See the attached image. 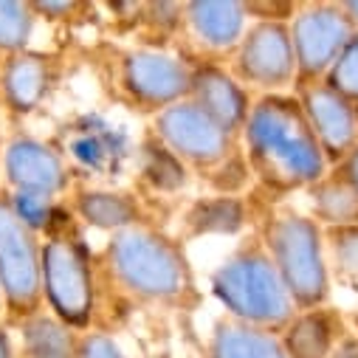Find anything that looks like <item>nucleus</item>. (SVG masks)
<instances>
[{
    "label": "nucleus",
    "instance_id": "6ab92c4d",
    "mask_svg": "<svg viewBox=\"0 0 358 358\" xmlns=\"http://www.w3.org/2000/svg\"><path fill=\"white\" fill-rule=\"evenodd\" d=\"M26 350L31 358H71L73 344L65 324L37 316L26 322Z\"/></svg>",
    "mask_w": 358,
    "mask_h": 358
},
{
    "label": "nucleus",
    "instance_id": "20e7f679",
    "mask_svg": "<svg viewBox=\"0 0 358 358\" xmlns=\"http://www.w3.org/2000/svg\"><path fill=\"white\" fill-rule=\"evenodd\" d=\"M268 245L288 296L299 299L302 305H319L327 294V274L316 226L296 215L274 217L268 223Z\"/></svg>",
    "mask_w": 358,
    "mask_h": 358
},
{
    "label": "nucleus",
    "instance_id": "6e6552de",
    "mask_svg": "<svg viewBox=\"0 0 358 358\" xmlns=\"http://www.w3.org/2000/svg\"><path fill=\"white\" fill-rule=\"evenodd\" d=\"M350 20L333 6H313L294 23V59L299 71L313 76L333 68L341 48L350 43Z\"/></svg>",
    "mask_w": 358,
    "mask_h": 358
},
{
    "label": "nucleus",
    "instance_id": "a211bd4d",
    "mask_svg": "<svg viewBox=\"0 0 358 358\" xmlns=\"http://www.w3.org/2000/svg\"><path fill=\"white\" fill-rule=\"evenodd\" d=\"M285 352H288V358H327V352H330L327 322L316 313L299 316L288 330Z\"/></svg>",
    "mask_w": 358,
    "mask_h": 358
},
{
    "label": "nucleus",
    "instance_id": "b1692460",
    "mask_svg": "<svg viewBox=\"0 0 358 358\" xmlns=\"http://www.w3.org/2000/svg\"><path fill=\"white\" fill-rule=\"evenodd\" d=\"M147 175L152 178L155 187H164V189H175L184 184V166L178 164V158L169 150H150Z\"/></svg>",
    "mask_w": 358,
    "mask_h": 358
},
{
    "label": "nucleus",
    "instance_id": "ddd939ff",
    "mask_svg": "<svg viewBox=\"0 0 358 358\" xmlns=\"http://www.w3.org/2000/svg\"><path fill=\"white\" fill-rule=\"evenodd\" d=\"M192 94H195V105L203 113H209L226 133L234 130L248 116L243 91L217 68H203L192 76Z\"/></svg>",
    "mask_w": 358,
    "mask_h": 358
},
{
    "label": "nucleus",
    "instance_id": "a878e982",
    "mask_svg": "<svg viewBox=\"0 0 358 358\" xmlns=\"http://www.w3.org/2000/svg\"><path fill=\"white\" fill-rule=\"evenodd\" d=\"M113 150H116V147H110V138H105V136H99V133H87V136H82V138L73 144V155L82 158V161H87V164H94V166L105 164Z\"/></svg>",
    "mask_w": 358,
    "mask_h": 358
},
{
    "label": "nucleus",
    "instance_id": "473e14b6",
    "mask_svg": "<svg viewBox=\"0 0 358 358\" xmlns=\"http://www.w3.org/2000/svg\"><path fill=\"white\" fill-rule=\"evenodd\" d=\"M355 116H358V113H355Z\"/></svg>",
    "mask_w": 358,
    "mask_h": 358
},
{
    "label": "nucleus",
    "instance_id": "f8f14e48",
    "mask_svg": "<svg viewBox=\"0 0 358 358\" xmlns=\"http://www.w3.org/2000/svg\"><path fill=\"white\" fill-rule=\"evenodd\" d=\"M6 175L9 181L29 195L51 198L65 187V166L62 158L34 138H17L6 150Z\"/></svg>",
    "mask_w": 358,
    "mask_h": 358
},
{
    "label": "nucleus",
    "instance_id": "1a4fd4ad",
    "mask_svg": "<svg viewBox=\"0 0 358 358\" xmlns=\"http://www.w3.org/2000/svg\"><path fill=\"white\" fill-rule=\"evenodd\" d=\"M294 43L277 23H262L248 31L240 51V73L257 85H285L294 76Z\"/></svg>",
    "mask_w": 358,
    "mask_h": 358
},
{
    "label": "nucleus",
    "instance_id": "39448f33",
    "mask_svg": "<svg viewBox=\"0 0 358 358\" xmlns=\"http://www.w3.org/2000/svg\"><path fill=\"white\" fill-rule=\"evenodd\" d=\"M43 251L31 229L0 201V291L15 313H34L43 288Z\"/></svg>",
    "mask_w": 358,
    "mask_h": 358
},
{
    "label": "nucleus",
    "instance_id": "5701e85b",
    "mask_svg": "<svg viewBox=\"0 0 358 358\" xmlns=\"http://www.w3.org/2000/svg\"><path fill=\"white\" fill-rule=\"evenodd\" d=\"M198 231H234L243 220V212L234 201H212L198 206Z\"/></svg>",
    "mask_w": 358,
    "mask_h": 358
},
{
    "label": "nucleus",
    "instance_id": "9b49d317",
    "mask_svg": "<svg viewBox=\"0 0 358 358\" xmlns=\"http://www.w3.org/2000/svg\"><path fill=\"white\" fill-rule=\"evenodd\" d=\"M124 82L136 94V99L147 105L175 102L184 91L192 87V73L166 54L138 51L124 65Z\"/></svg>",
    "mask_w": 358,
    "mask_h": 358
},
{
    "label": "nucleus",
    "instance_id": "7ed1b4c3",
    "mask_svg": "<svg viewBox=\"0 0 358 358\" xmlns=\"http://www.w3.org/2000/svg\"><path fill=\"white\" fill-rule=\"evenodd\" d=\"M110 262L119 280L144 296H178L187 285L181 254L150 231H122L110 243Z\"/></svg>",
    "mask_w": 358,
    "mask_h": 358
},
{
    "label": "nucleus",
    "instance_id": "c85d7f7f",
    "mask_svg": "<svg viewBox=\"0 0 358 358\" xmlns=\"http://www.w3.org/2000/svg\"><path fill=\"white\" fill-rule=\"evenodd\" d=\"M344 181H350V184L358 189V150H352V155L347 158V166H344Z\"/></svg>",
    "mask_w": 358,
    "mask_h": 358
},
{
    "label": "nucleus",
    "instance_id": "412c9836",
    "mask_svg": "<svg viewBox=\"0 0 358 358\" xmlns=\"http://www.w3.org/2000/svg\"><path fill=\"white\" fill-rule=\"evenodd\" d=\"M31 12L23 3H0V48L17 51L31 34Z\"/></svg>",
    "mask_w": 358,
    "mask_h": 358
},
{
    "label": "nucleus",
    "instance_id": "aec40b11",
    "mask_svg": "<svg viewBox=\"0 0 358 358\" xmlns=\"http://www.w3.org/2000/svg\"><path fill=\"white\" fill-rule=\"evenodd\" d=\"M316 212L330 223H355L358 220V189L350 181H330L316 187Z\"/></svg>",
    "mask_w": 358,
    "mask_h": 358
},
{
    "label": "nucleus",
    "instance_id": "0eeeda50",
    "mask_svg": "<svg viewBox=\"0 0 358 358\" xmlns=\"http://www.w3.org/2000/svg\"><path fill=\"white\" fill-rule=\"evenodd\" d=\"M158 130L172 155H184L198 164H215L229 150V133L195 102L166 108L158 119Z\"/></svg>",
    "mask_w": 358,
    "mask_h": 358
},
{
    "label": "nucleus",
    "instance_id": "2f4dec72",
    "mask_svg": "<svg viewBox=\"0 0 358 358\" xmlns=\"http://www.w3.org/2000/svg\"><path fill=\"white\" fill-rule=\"evenodd\" d=\"M344 9H347V12L352 15V20H358V3H347Z\"/></svg>",
    "mask_w": 358,
    "mask_h": 358
},
{
    "label": "nucleus",
    "instance_id": "f3484780",
    "mask_svg": "<svg viewBox=\"0 0 358 358\" xmlns=\"http://www.w3.org/2000/svg\"><path fill=\"white\" fill-rule=\"evenodd\" d=\"M79 215L94 223L99 229H122L130 226L136 217V206L122 198V195H110V192H85L79 198Z\"/></svg>",
    "mask_w": 358,
    "mask_h": 358
},
{
    "label": "nucleus",
    "instance_id": "c756f323",
    "mask_svg": "<svg viewBox=\"0 0 358 358\" xmlns=\"http://www.w3.org/2000/svg\"><path fill=\"white\" fill-rule=\"evenodd\" d=\"M0 358H12V347H9V338L3 330H0Z\"/></svg>",
    "mask_w": 358,
    "mask_h": 358
},
{
    "label": "nucleus",
    "instance_id": "dca6fc26",
    "mask_svg": "<svg viewBox=\"0 0 358 358\" xmlns=\"http://www.w3.org/2000/svg\"><path fill=\"white\" fill-rule=\"evenodd\" d=\"M215 358H288L285 344L251 327H223L212 344Z\"/></svg>",
    "mask_w": 358,
    "mask_h": 358
},
{
    "label": "nucleus",
    "instance_id": "f257e3e1",
    "mask_svg": "<svg viewBox=\"0 0 358 358\" xmlns=\"http://www.w3.org/2000/svg\"><path fill=\"white\" fill-rule=\"evenodd\" d=\"M245 119L254 169L268 184L294 189L319 181L324 172V155L305 110L294 99H262Z\"/></svg>",
    "mask_w": 358,
    "mask_h": 358
},
{
    "label": "nucleus",
    "instance_id": "bb28decb",
    "mask_svg": "<svg viewBox=\"0 0 358 358\" xmlns=\"http://www.w3.org/2000/svg\"><path fill=\"white\" fill-rule=\"evenodd\" d=\"M336 259L344 271L358 274V229H341L336 231Z\"/></svg>",
    "mask_w": 358,
    "mask_h": 358
},
{
    "label": "nucleus",
    "instance_id": "4be33fe9",
    "mask_svg": "<svg viewBox=\"0 0 358 358\" xmlns=\"http://www.w3.org/2000/svg\"><path fill=\"white\" fill-rule=\"evenodd\" d=\"M330 87L344 99L355 96L358 99V34L350 37V43L341 48L338 59L333 62L330 71Z\"/></svg>",
    "mask_w": 358,
    "mask_h": 358
},
{
    "label": "nucleus",
    "instance_id": "393cba45",
    "mask_svg": "<svg viewBox=\"0 0 358 358\" xmlns=\"http://www.w3.org/2000/svg\"><path fill=\"white\" fill-rule=\"evenodd\" d=\"M12 209H15V215L34 231V229H40V226H48L51 223V201L45 198V195H29V192H20L17 198H15V203H12Z\"/></svg>",
    "mask_w": 358,
    "mask_h": 358
},
{
    "label": "nucleus",
    "instance_id": "9d476101",
    "mask_svg": "<svg viewBox=\"0 0 358 358\" xmlns=\"http://www.w3.org/2000/svg\"><path fill=\"white\" fill-rule=\"evenodd\" d=\"M305 119L330 155H344L358 136V116L350 108V99L336 94L330 85H313L302 96Z\"/></svg>",
    "mask_w": 358,
    "mask_h": 358
},
{
    "label": "nucleus",
    "instance_id": "f03ea898",
    "mask_svg": "<svg viewBox=\"0 0 358 358\" xmlns=\"http://www.w3.org/2000/svg\"><path fill=\"white\" fill-rule=\"evenodd\" d=\"M217 296L243 319L257 324H282L291 319V296L271 259L262 254H240L215 277Z\"/></svg>",
    "mask_w": 358,
    "mask_h": 358
},
{
    "label": "nucleus",
    "instance_id": "2eb2a0df",
    "mask_svg": "<svg viewBox=\"0 0 358 358\" xmlns=\"http://www.w3.org/2000/svg\"><path fill=\"white\" fill-rule=\"evenodd\" d=\"M195 31L209 45H231L243 34V6L237 3H192L189 6Z\"/></svg>",
    "mask_w": 358,
    "mask_h": 358
},
{
    "label": "nucleus",
    "instance_id": "4468645a",
    "mask_svg": "<svg viewBox=\"0 0 358 358\" xmlns=\"http://www.w3.org/2000/svg\"><path fill=\"white\" fill-rule=\"evenodd\" d=\"M48 87V59L37 54H15L3 68V94L15 110H34Z\"/></svg>",
    "mask_w": 358,
    "mask_h": 358
},
{
    "label": "nucleus",
    "instance_id": "423d86ee",
    "mask_svg": "<svg viewBox=\"0 0 358 358\" xmlns=\"http://www.w3.org/2000/svg\"><path fill=\"white\" fill-rule=\"evenodd\" d=\"M43 288L65 324H85L94 308V282L87 259L76 243L54 237L43 248Z\"/></svg>",
    "mask_w": 358,
    "mask_h": 358
},
{
    "label": "nucleus",
    "instance_id": "cd10ccee",
    "mask_svg": "<svg viewBox=\"0 0 358 358\" xmlns=\"http://www.w3.org/2000/svg\"><path fill=\"white\" fill-rule=\"evenodd\" d=\"M76 358H124V355L108 336H87L79 344Z\"/></svg>",
    "mask_w": 358,
    "mask_h": 358
},
{
    "label": "nucleus",
    "instance_id": "7c9ffc66",
    "mask_svg": "<svg viewBox=\"0 0 358 358\" xmlns=\"http://www.w3.org/2000/svg\"><path fill=\"white\" fill-rule=\"evenodd\" d=\"M336 358H358V347H344Z\"/></svg>",
    "mask_w": 358,
    "mask_h": 358
}]
</instances>
